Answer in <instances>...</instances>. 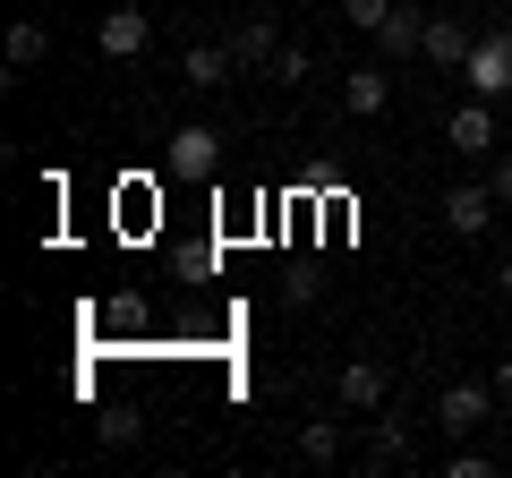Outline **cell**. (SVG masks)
<instances>
[{
    "label": "cell",
    "instance_id": "5",
    "mask_svg": "<svg viewBox=\"0 0 512 478\" xmlns=\"http://www.w3.org/2000/svg\"><path fill=\"white\" fill-rule=\"evenodd\" d=\"M171 180H214L222 171V129H205V120H188V129H171Z\"/></svg>",
    "mask_w": 512,
    "mask_h": 478
},
{
    "label": "cell",
    "instance_id": "10",
    "mask_svg": "<svg viewBox=\"0 0 512 478\" xmlns=\"http://www.w3.org/2000/svg\"><path fill=\"white\" fill-rule=\"evenodd\" d=\"M470 26H461V18H444V9H427V43H419V60H427V69H461V60H470Z\"/></svg>",
    "mask_w": 512,
    "mask_h": 478
},
{
    "label": "cell",
    "instance_id": "7",
    "mask_svg": "<svg viewBox=\"0 0 512 478\" xmlns=\"http://www.w3.org/2000/svg\"><path fill=\"white\" fill-rule=\"evenodd\" d=\"M384 103H393V60H359V69H342V111H350V120H376Z\"/></svg>",
    "mask_w": 512,
    "mask_h": 478
},
{
    "label": "cell",
    "instance_id": "2",
    "mask_svg": "<svg viewBox=\"0 0 512 478\" xmlns=\"http://www.w3.org/2000/svg\"><path fill=\"white\" fill-rule=\"evenodd\" d=\"M461 86L487 94V103H504V94H512V26H495V35L470 43V60H461Z\"/></svg>",
    "mask_w": 512,
    "mask_h": 478
},
{
    "label": "cell",
    "instance_id": "14",
    "mask_svg": "<svg viewBox=\"0 0 512 478\" xmlns=\"http://www.w3.org/2000/svg\"><path fill=\"white\" fill-rule=\"evenodd\" d=\"M43 52H52V26H43V18H18V26H9V69H35Z\"/></svg>",
    "mask_w": 512,
    "mask_h": 478
},
{
    "label": "cell",
    "instance_id": "8",
    "mask_svg": "<svg viewBox=\"0 0 512 478\" xmlns=\"http://www.w3.org/2000/svg\"><path fill=\"white\" fill-rule=\"evenodd\" d=\"M419 43H427V9H410V0H393V18L376 26V60H419Z\"/></svg>",
    "mask_w": 512,
    "mask_h": 478
},
{
    "label": "cell",
    "instance_id": "19",
    "mask_svg": "<svg viewBox=\"0 0 512 478\" xmlns=\"http://www.w3.org/2000/svg\"><path fill=\"white\" fill-rule=\"evenodd\" d=\"M137 427H146L137 410H111V419H103V444H137Z\"/></svg>",
    "mask_w": 512,
    "mask_h": 478
},
{
    "label": "cell",
    "instance_id": "9",
    "mask_svg": "<svg viewBox=\"0 0 512 478\" xmlns=\"http://www.w3.org/2000/svg\"><path fill=\"white\" fill-rule=\"evenodd\" d=\"M333 402H342V410H384V402H393V376H384L376 359H350V368L333 376Z\"/></svg>",
    "mask_w": 512,
    "mask_h": 478
},
{
    "label": "cell",
    "instance_id": "12",
    "mask_svg": "<svg viewBox=\"0 0 512 478\" xmlns=\"http://www.w3.org/2000/svg\"><path fill=\"white\" fill-rule=\"evenodd\" d=\"M444 137H453L461 154H495V103H487V94H470V103H453V120H444Z\"/></svg>",
    "mask_w": 512,
    "mask_h": 478
},
{
    "label": "cell",
    "instance_id": "11",
    "mask_svg": "<svg viewBox=\"0 0 512 478\" xmlns=\"http://www.w3.org/2000/svg\"><path fill=\"white\" fill-rule=\"evenodd\" d=\"M180 77H188V94H222V86L239 77V60H231V43H188Z\"/></svg>",
    "mask_w": 512,
    "mask_h": 478
},
{
    "label": "cell",
    "instance_id": "6",
    "mask_svg": "<svg viewBox=\"0 0 512 478\" xmlns=\"http://www.w3.org/2000/svg\"><path fill=\"white\" fill-rule=\"evenodd\" d=\"M231 60H239V77H274V60H282V35H274V18H265V9L231 26Z\"/></svg>",
    "mask_w": 512,
    "mask_h": 478
},
{
    "label": "cell",
    "instance_id": "22",
    "mask_svg": "<svg viewBox=\"0 0 512 478\" xmlns=\"http://www.w3.org/2000/svg\"><path fill=\"white\" fill-rule=\"evenodd\" d=\"M495 291H504V299H512V257H504V265H495Z\"/></svg>",
    "mask_w": 512,
    "mask_h": 478
},
{
    "label": "cell",
    "instance_id": "1",
    "mask_svg": "<svg viewBox=\"0 0 512 478\" xmlns=\"http://www.w3.org/2000/svg\"><path fill=\"white\" fill-rule=\"evenodd\" d=\"M495 410H504V402H495V376H461V385H444V393H436V427H444L453 444H461V436H478Z\"/></svg>",
    "mask_w": 512,
    "mask_h": 478
},
{
    "label": "cell",
    "instance_id": "21",
    "mask_svg": "<svg viewBox=\"0 0 512 478\" xmlns=\"http://www.w3.org/2000/svg\"><path fill=\"white\" fill-rule=\"evenodd\" d=\"M487 180H495V197H504V222H512V163H495Z\"/></svg>",
    "mask_w": 512,
    "mask_h": 478
},
{
    "label": "cell",
    "instance_id": "18",
    "mask_svg": "<svg viewBox=\"0 0 512 478\" xmlns=\"http://www.w3.org/2000/svg\"><path fill=\"white\" fill-rule=\"evenodd\" d=\"M308 77H316V60L299 52V43H282V60H274V86H308Z\"/></svg>",
    "mask_w": 512,
    "mask_h": 478
},
{
    "label": "cell",
    "instance_id": "4",
    "mask_svg": "<svg viewBox=\"0 0 512 478\" xmlns=\"http://www.w3.org/2000/svg\"><path fill=\"white\" fill-rule=\"evenodd\" d=\"M146 43H154V18H146V9H128V0L94 18V52H103V60H146Z\"/></svg>",
    "mask_w": 512,
    "mask_h": 478
},
{
    "label": "cell",
    "instance_id": "20",
    "mask_svg": "<svg viewBox=\"0 0 512 478\" xmlns=\"http://www.w3.org/2000/svg\"><path fill=\"white\" fill-rule=\"evenodd\" d=\"M495 402L512 410V350H504V359H495Z\"/></svg>",
    "mask_w": 512,
    "mask_h": 478
},
{
    "label": "cell",
    "instance_id": "15",
    "mask_svg": "<svg viewBox=\"0 0 512 478\" xmlns=\"http://www.w3.org/2000/svg\"><path fill=\"white\" fill-rule=\"evenodd\" d=\"M299 453L333 470V461H342V419H308V427H299Z\"/></svg>",
    "mask_w": 512,
    "mask_h": 478
},
{
    "label": "cell",
    "instance_id": "13",
    "mask_svg": "<svg viewBox=\"0 0 512 478\" xmlns=\"http://www.w3.org/2000/svg\"><path fill=\"white\" fill-rule=\"evenodd\" d=\"M359 461H367V470H402V461H410V427H402V419H376Z\"/></svg>",
    "mask_w": 512,
    "mask_h": 478
},
{
    "label": "cell",
    "instance_id": "16",
    "mask_svg": "<svg viewBox=\"0 0 512 478\" xmlns=\"http://www.w3.org/2000/svg\"><path fill=\"white\" fill-rule=\"evenodd\" d=\"M444 478H495V453H478L470 436L453 444V461H444Z\"/></svg>",
    "mask_w": 512,
    "mask_h": 478
},
{
    "label": "cell",
    "instance_id": "17",
    "mask_svg": "<svg viewBox=\"0 0 512 478\" xmlns=\"http://www.w3.org/2000/svg\"><path fill=\"white\" fill-rule=\"evenodd\" d=\"M342 18H350V35H367V43H376V26L393 18V0H342Z\"/></svg>",
    "mask_w": 512,
    "mask_h": 478
},
{
    "label": "cell",
    "instance_id": "3",
    "mask_svg": "<svg viewBox=\"0 0 512 478\" xmlns=\"http://www.w3.org/2000/svg\"><path fill=\"white\" fill-rule=\"evenodd\" d=\"M487 222H504L495 180H453V188H444V231H453V239H478Z\"/></svg>",
    "mask_w": 512,
    "mask_h": 478
}]
</instances>
